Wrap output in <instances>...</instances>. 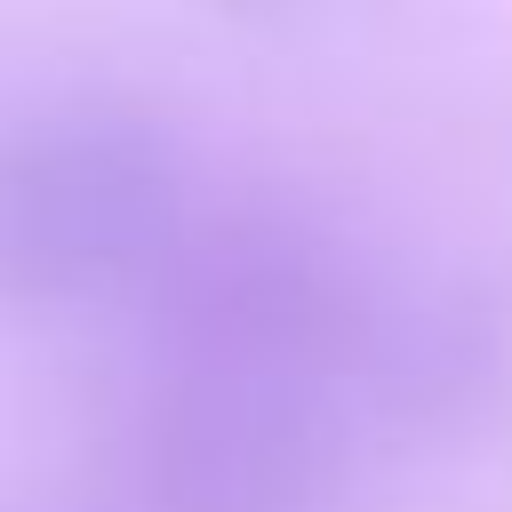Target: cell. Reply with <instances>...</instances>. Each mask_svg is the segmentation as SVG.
Returning <instances> with one entry per match:
<instances>
[{"label": "cell", "mask_w": 512, "mask_h": 512, "mask_svg": "<svg viewBox=\"0 0 512 512\" xmlns=\"http://www.w3.org/2000/svg\"><path fill=\"white\" fill-rule=\"evenodd\" d=\"M184 216V160L136 112L72 104L0 128V296L16 304L144 288Z\"/></svg>", "instance_id": "6da1fadb"}, {"label": "cell", "mask_w": 512, "mask_h": 512, "mask_svg": "<svg viewBox=\"0 0 512 512\" xmlns=\"http://www.w3.org/2000/svg\"><path fill=\"white\" fill-rule=\"evenodd\" d=\"M168 360H224L344 384L376 280L352 248L280 200H240L224 216H184L144 280Z\"/></svg>", "instance_id": "7a4b0ae2"}, {"label": "cell", "mask_w": 512, "mask_h": 512, "mask_svg": "<svg viewBox=\"0 0 512 512\" xmlns=\"http://www.w3.org/2000/svg\"><path fill=\"white\" fill-rule=\"evenodd\" d=\"M344 480L336 384L168 360L128 424L144 512H328Z\"/></svg>", "instance_id": "3957f363"}, {"label": "cell", "mask_w": 512, "mask_h": 512, "mask_svg": "<svg viewBox=\"0 0 512 512\" xmlns=\"http://www.w3.org/2000/svg\"><path fill=\"white\" fill-rule=\"evenodd\" d=\"M352 384L368 400L424 432V440H480L512 416V296L456 272L368 304Z\"/></svg>", "instance_id": "277c9868"}]
</instances>
